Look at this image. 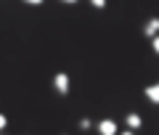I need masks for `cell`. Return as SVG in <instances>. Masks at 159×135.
Returning <instances> with one entry per match:
<instances>
[{"label":"cell","mask_w":159,"mask_h":135,"mask_svg":"<svg viewBox=\"0 0 159 135\" xmlns=\"http://www.w3.org/2000/svg\"><path fill=\"white\" fill-rule=\"evenodd\" d=\"M119 130H117V122L114 119H101L98 122V135H117Z\"/></svg>","instance_id":"cell-2"},{"label":"cell","mask_w":159,"mask_h":135,"mask_svg":"<svg viewBox=\"0 0 159 135\" xmlns=\"http://www.w3.org/2000/svg\"><path fill=\"white\" fill-rule=\"evenodd\" d=\"M61 3H77V0H61Z\"/></svg>","instance_id":"cell-12"},{"label":"cell","mask_w":159,"mask_h":135,"mask_svg":"<svg viewBox=\"0 0 159 135\" xmlns=\"http://www.w3.org/2000/svg\"><path fill=\"white\" fill-rule=\"evenodd\" d=\"M0 135H3V133H0Z\"/></svg>","instance_id":"cell-13"},{"label":"cell","mask_w":159,"mask_h":135,"mask_svg":"<svg viewBox=\"0 0 159 135\" xmlns=\"http://www.w3.org/2000/svg\"><path fill=\"white\" fill-rule=\"evenodd\" d=\"M90 6H93V8H98V11H101V8H106V0H90Z\"/></svg>","instance_id":"cell-7"},{"label":"cell","mask_w":159,"mask_h":135,"mask_svg":"<svg viewBox=\"0 0 159 135\" xmlns=\"http://www.w3.org/2000/svg\"><path fill=\"white\" fill-rule=\"evenodd\" d=\"M69 85H72V82H69V74L66 72H58L56 77H53V88H56L58 96H66V93H69Z\"/></svg>","instance_id":"cell-1"},{"label":"cell","mask_w":159,"mask_h":135,"mask_svg":"<svg viewBox=\"0 0 159 135\" xmlns=\"http://www.w3.org/2000/svg\"><path fill=\"white\" fill-rule=\"evenodd\" d=\"M24 3H27V6H43L45 0H24Z\"/></svg>","instance_id":"cell-10"},{"label":"cell","mask_w":159,"mask_h":135,"mask_svg":"<svg viewBox=\"0 0 159 135\" xmlns=\"http://www.w3.org/2000/svg\"><path fill=\"white\" fill-rule=\"evenodd\" d=\"M151 51L159 56V34H157V37H151Z\"/></svg>","instance_id":"cell-6"},{"label":"cell","mask_w":159,"mask_h":135,"mask_svg":"<svg viewBox=\"0 0 159 135\" xmlns=\"http://www.w3.org/2000/svg\"><path fill=\"white\" fill-rule=\"evenodd\" d=\"M146 98L151 103H159V82H154V85H148V88H146Z\"/></svg>","instance_id":"cell-5"},{"label":"cell","mask_w":159,"mask_h":135,"mask_svg":"<svg viewBox=\"0 0 159 135\" xmlns=\"http://www.w3.org/2000/svg\"><path fill=\"white\" fill-rule=\"evenodd\" d=\"M143 34H146L148 40H151V37H157V34H159V16L148 19V21L143 24Z\"/></svg>","instance_id":"cell-4"},{"label":"cell","mask_w":159,"mask_h":135,"mask_svg":"<svg viewBox=\"0 0 159 135\" xmlns=\"http://www.w3.org/2000/svg\"><path fill=\"white\" fill-rule=\"evenodd\" d=\"M125 124H127V130H141L143 127V119H141V114H135V111H130V114H125Z\"/></svg>","instance_id":"cell-3"},{"label":"cell","mask_w":159,"mask_h":135,"mask_svg":"<svg viewBox=\"0 0 159 135\" xmlns=\"http://www.w3.org/2000/svg\"><path fill=\"white\" fill-rule=\"evenodd\" d=\"M80 130H90V119H80Z\"/></svg>","instance_id":"cell-8"},{"label":"cell","mask_w":159,"mask_h":135,"mask_svg":"<svg viewBox=\"0 0 159 135\" xmlns=\"http://www.w3.org/2000/svg\"><path fill=\"white\" fill-rule=\"evenodd\" d=\"M6 124H8V119H6V114H0V133L6 130Z\"/></svg>","instance_id":"cell-9"},{"label":"cell","mask_w":159,"mask_h":135,"mask_svg":"<svg viewBox=\"0 0 159 135\" xmlns=\"http://www.w3.org/2000/svg\"><path fill=\"white\" fill-rule=\"evenodd\" d=\"M117 135H135V133H133V130H127V133H117Z\"/></svg>","instance_id":"cell-11"}]
</instances>
